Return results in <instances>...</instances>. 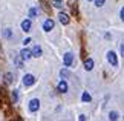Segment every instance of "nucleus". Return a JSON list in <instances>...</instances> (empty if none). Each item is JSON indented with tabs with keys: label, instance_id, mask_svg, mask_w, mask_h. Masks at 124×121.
Segmentation results:
<instances>
[{
	"label": "nucleus",
	"instance_id": "nucleus-1",
	"mask_svg": "<svg viewBox=\"0 0 124 121\" xmlns=\"http://www.w3.org/2000/svg\"><path fill=\"white\" fill-rule=\"evenodd\" d=\"M107 61L110 63L112 66H118V58H116V54L113 51H109L107 52Z\"/></svg>",
	"mask_w": 124,
	"mask_h": 121
},
{
	"label": "nucleus",
	"instance_id": "nucleus-2",
	"mask_svg": "<svg viewBox=\"0 0 124 121\" xmlns=\"http://www.w3.org/2000/svg\"><path fill=\"white\" fill-rule=\"evenodd\" d=\"M35 83V77L32 74H26L25 77H23V84L25 86H32Z\"/></svg>",
	"mask_w": 124,
	"mask_h": 121
},
{
	"label": "nucleus",
	"instance_id": "nucleus-3",
	"mask_svg": "<svg viewBox=\"0 0 124 121\" xmlns=\"http://www.w3.org/2000/svg\"><path fill=\"white\" fill-rule=\"evenodd\" d=\"M72 61H74V54H72V52H66V54H64V58H63L64 66L66 67L72 66Z\"/></svg>",
	"mask_w": 124,
	"mask_h": 121
},
{
	"label": "nucleus",
	"instance_id": "nucleus-4",
	"mask_svg": "<svg viewBox=\"0 0 124 121\" xmlns=\"http://www.w3.org/2000/svg\"><path fill=\"white\" fill-rule=\"evenodd\" d=\"M39 109H40V101L37 100V98L31 100L29 101V110H31V112H37Z\"/></svg>",
	"mask_w": 124,
	"mask_h": 121
},
{
	"label": "nucleus",
	"instance_id": "nucleus-5",
	"mask_svg": "<svg viewBox=\"0 0 124 121\" xmlns=\"http://www.w3.org/2000/svg\"><path fill=\"white\" fill-rule=\"evenodd\" d=\"M54 20H51V18H47V20H45V23H43V29H45L46 32H49V31H52L54 29Z\"/></svg>",
	"mask_w": 124,
	"mask_h": 121
},
{
	"label": "nucleus",
	"instance_id": "nucleus-6",
	"mask_svg": "<svg viewBox=\"0 0 124 121\" xmlns=\"http://www.w3.org/2000/svg\"><path fill=\"white\" fill-rule=\"evenodd\" d=\"M68 83H66L64 80H61L60 83H58V86H57V90L60 92V94H66V92H68Z\"/></svg>",
	"mask_w": 124,
	"mask_h": 121
},
{
	"label": "nucleus",
	"instance_id": "nucleus-7",
	"mask_svg": "<svg viewBox=\"0 0 124 121\" xmlns=\"http://www.w3.org/2000/svg\"><path fill=\"white\" fill-rule=\"evenodd\" d=\"M31 28H32V22L29 20V18L22 22V29L25 31V32H29V31H31Z\"/></svg>",
	"mask_w": 124,
	"mask_h": 121
},
{
	"label": "nucleus",
	"instance_id": "nucleus-8",
	"mask_svg": "<svg viewBox=\"0 0 124 121\" xmlns=\"http://www.w3.org/2000/svg\"><path fill=\"white\" fill-rule=\"evenodd\" d=\"M20 57L23 60H29L31 57H32V51H29V49H22L20 51Z\"/></svg>",
	"mask_w": 124,
	"mask_h": 121
},
{
	"label": "nucleus",
	"instance_id": "nucleus-9",
	"mask_svg": "<svg viewBox=\"0 0 124 121\" xmlns=\"http://www.w3.org/2000/svg\"><path fill=\"white\" fill-rule=\"evenodd\" d=\"M58 20H60L61 25H68V23H69V16L64 14V12H60L58 14Z\"/></svg>",
	"mask_w": 124,
	"mask_h": 121
},
{
	"label": "nucleus",
	"instance_id": "nucleus-10",
	"mask_svg": "<svg viewBox=\"0 0 124 121\" xmlns=\"http://www.w3.org/2000/svg\"><path fill=\"white\" fill-rule=\"evenodd\" d=\"M84 69H86V71H92V69H93V60H92V58L84 60Z\"/></svg>",
	"mask_w": 124,
	"mask_h": 121
},
{
	"label": "nucleus",
	"instance_id": "nucleus-11",
	"mask_svg": "<svg viewBox=\"0 0 124 121\" xmlns=\"http://www.w3.org/2000/svg\"><path fill=\"white\" fill-rule=\"evenodd\" d=\"M14 81V75L11 74V72H6V74H5V83L6 84H11Z\"/></svg>",
	"mask_w": 124,
	"mask_h": 121
},
{
	"label": "nucleus",
	"instance_id": "nucleus-12",
	"mask_svg": "<svg viewBox=\"0 0 124 121\" xmlns=\"http://www.w3.org/2000/svg\"><path fill=\"white\" fill-rule=\"evenodd\" d=\"M32 55L34 57H41V48L40 46H34L32 48Z\"/></svg>",
	"mask_w": 124,
	"mask_h": 121
},
{
	"label": "nucleus",
	"instance_id": "nucleus-13",
	"mask_svg": "<svg viewBox=\"0 0 124 121\" xmlns=\"http://www.w3.org/2000/svg\"><path fill=\"white\" fill-rule=\"evenodd\" d=\"M52 6H54V8H58V9H61V8H63V2H61V0H52Z\"/></svg>",
	"mask_w": 124,
	"mask_h": 121
},
{
	"label": "nucleus",
	"instance_id": "nucleus-14",
	"mask_svg": "<svg viewBox=\"0 0 124 121\" xmlns=\"http://www.w3.org/2000/svg\"><path fill=\"white\" fill-rule=\"evenodd\" d=\"M109 120H110V121H116L118 120V112H115V110L109 112Z\"/></svg>",
	"mask_w": 124,
	"mask_h": 121
},
{
	"label": "nucleus",
	"instance_id": "nucleus-15",
	"mask_svg": "<svg viewBox=\"0 0 124 121\" xmlns=\"http://www.w3.org/2000/svg\"><path fill=\"white\" fill-rule=\"evenodd\" d=\"M81 100L84 101V103H89V101L92 100V98H90V95L87 94V92H83V95H81Z\"/></svg>",
	"mask_w": 124,
	"mask_h": 121
},
{
	"label": "nucleus",
	"instance_id": "nucleus-16",
	"mask_svg": "<svg viewBox=\"0 0 124 121\" xmlns=\"http://www.w3.org/2000/svg\"><path fill=\"white\" fill-rule=\"evenodd\" d=\"M16 65H17V67H23V58L22 57H16Z\"/></svg>",
	"mask_w": 124,
	"mask_h": 121
},
{
	"label": "nucleus",
	"instance_id": "nucleus-17",
	"mask_svg": "<svg viewBox=\"0 0 124 121\" xmlns=\"http://www.w3.org/2000/svg\"><path fill=\"white\" fill-rule=\"evenodd\" d=\"M37 14H39V9L37 8H31L29 9V17H37Z\"/></svg>",
	"mask_w": 124,
	"mask_h": 121
},
{
	"label": "nucleus",
	"instance_id": "nucleus-18",
	"mask_svg": "<svg viewBox=\"0 0 124 121\" xmlns=\"http://www.w3.org/2000/svg\"><path fill=\"white\" fill-rule=\"evenodd\" d=\"M18 101V90H12V103H17Z\"/></svg>",
	"mask_w": 124,
	"mask_h": 121
},
{
	"label": "nucleus",
	"instance_id": "nucleus-19",
	"mask_svg": "<svg viewBox=\"0 0 124 121\" xmlns=\"http://www.w3.org/2000/svg\"><path fill=\"white\" fill-rule=\"evenodd\" d=\"M11 35H12V32H11V29H8V28H6V29L3 31V37H6V38H9V37H11Z\"/></svg>",
	"mask_w": 124,
	"mask_h": 121
},
{
	"label": "nucleus",
	"instance_id": "nucleus-20",
	"mask_svg": "<svg viewBox=\"0 0 124 121\" xmlns=\"http://www.w3.org/2000/svg\"><path fill=\"white\" fill-rule=\"evenodd\" d=\"M93 2H95V6H103V5H104V2H106V0H93Z\"/></svg>",
	"mask_w": 124,
	"mask_h": 121
},
{
	"label": "nucleus",
	"instance_id": "nucleus-21",
	"mask_svg": "<svg viewBox=\"0 0 124 121\" xmlns=\"http://www.w3.org/2000/svg\"><path fill=\"white\" fill-rule=\"evenodd\" d=\"M120 17H121V20L124 22V8H121V11H120Z\"/></svg>",
	"mask_w": 124,
	"mask_h": 121
},
{
	"label": "nucleus",
	"instance_id": "nucleus-22",
	"mask_svg": "<svg viewBox=\"0 0 124 121\" xmlns=\"http://www.w3.org/2000/svg\"><path fill=\"white\" fill-rule=\"evenodd\" d=\"M78 121H86V115H80V117H78Z\"/></svg>",
	"mask_w": 124,
	"mask_h": 121
},
{
	"label": "nucleus",
	"instance_id": "nucleus-23",
	"mask_svg": "<svg viewBox=\"0 0 124 121\" xmlns=\"http://www.w3.org/2000/svg\"><path fill=\"white\" fill-rule=\"evenodd\" d=\"M32 40H31V38H25V41H23V43H25V45H29V43H31Z\"/></svg>",
	"mask_w": 124,
	"mask_h": 121
},
{
	"label": "nucleus",
	"instance_id": "nucleus-24",
	"mask_svg": "<svg viewBox=\"0 0 124 121\" xmlns=\"http://www.w3.org/2000/svg\"><path fill=\"white\" fill-rule=\"evenodd\" d=\"M61 77H68V71H61Z\"/></svg>",
	"mask_w": 124,
	"mask_h": 121
},
{
	"label": "nucleus",
	"instance_id": "nucleus-25",
	"mask_svg": "<svg viewBox=\"0 0 124 121\" xmlns=\"http://www.w3.org/2000/svg\"><path fill=\"white\" fill-rule=\"evenodd\" d=\"M121 55H123V58H124V45H121Z\"/></svg>",
	"mask_w": 124,
	"mask_h": 121
},
{
	"label": "nucleus",
	"instance_id": "nucleus-26",
	"mask_svg": "<svg viewBox=\"0 0 124 121\" xmlns=\"http://www.w3.org/2000/svg\"><path fill=\"white\" fill-rule=\"evenodd\" d=\"M16 121H22V120H20V118H17V120H16Z\"/></svg>",
	"mask_w": 124,
	"mask_h": 121
}]
</instances>
